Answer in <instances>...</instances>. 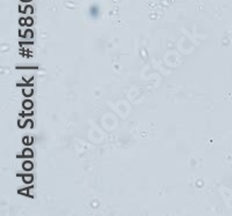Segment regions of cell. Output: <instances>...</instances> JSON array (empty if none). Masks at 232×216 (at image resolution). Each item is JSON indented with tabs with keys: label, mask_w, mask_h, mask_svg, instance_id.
Returning <instances> with one entry per match:
<instances>
[{
	"label": "cell",
	"mask_w": 232,
	"mask_h": 216,
	"mask_svg": "<svg viewBox=\"0 0 232 216\" xmlns=\"http://www.w3.org/2000/svg\"><path fill=\"white\" fill-rule=\"evenodd\" d=\"M19 127H26V121L23 120H19Z\"/></svg>",
	"instance_id": "obj_10"
},
{
	"label": "cell",
	"mask_w": 232,
	"mask_h": 216,
	"mask_svg": "<svg viewBox=\"0 0 232 216\" xmlns=\"http://www.w3.org/2000/svg\"><path fill=\"white\" fill-rule=\"evenodd\" d=\"M26 39H33V31L30 29H27L26 30V35H24Z\"/></svg>",
	"instance_id": "obj_6"
},
{
	"label": "cell",
	"mask_w": 232,
	"mask_h": 216,
	"mask_svg": "<svg viewBox=\"0 0 232 216\" xmlns=\"http://www.w3.org/2000/svg\"><path fill=\"white\" fill-rule=\"evenodd\" d=\"M26 24L29 27V25H32L33 24V19L32 17H27L26 19Z\"/></svg>",
	"instance_id": "obj_9"
},
{
	"label": "cell",
	"mask_w": 232,
	"mask_h": 216,
	"mask_svg": "<svg viewBox=\"0 0 232 216\" xmlns=\"http://www.w3.org/2000/svg\"><path fill=\"white\" fill-rule=\"evenodd\" d=\"M24 13L32 14V13H33V7H32V6H27V7L24 8Z\"/></svg>",
	"instance_id": "obj_8"
},
{
	"label": "cell",
	"mask_w": 232,
	"mask_h": 216,
	"mask_svg": "<svg viewBox=\"0 0 232 216\" xmlns=\"http://www.w3.org/2000/svg\"><path fill=\"white\" fill-rule=\"evenodd\" d=\"M19 193H20V194H24V195H28V190H21V191H19Z\"/></svg>",
	"instance_id": "obj_11"
},
{
	"label": "cell",
	"mask_w": 232,
	"mask_h": 216,
	"mask_svg": "<svg viewBox=\"0 0 232 216\" xmlns=\"http://www.w3.org/2000/svg\"><path fill=\"white\" fill-rule=\"evenodd\" d=\"M21 25H24L26 24V19H20V22H19Z\"/></svg>",
	"instance_id": "obj_12"
},
{
	"label": "cell",
	"mask_w": 232,
	"mask_h": 216,
	"mask_svg": "<svg viewBox=\"0 0 232 216\" xmlns=\"http://www.w3.org/2000/svg\"><path fill=\"white\" fill-rule=\"evenodd\" d=\"M22 168H23V170H26V171H30V170H33L34 165H33V163H32L30 161H26V162H23Z\"/></svg>",
	"instance_id": "obj_3"
},
{
	"label": "cell",
	"mask_w": 232,
	"mask_h": 216,
	"mask_svg": "<svg viewBox=\"0 0 232 216\" xmlns=\"http://www.w3.org/2000/svg\"><path fill=\"white\" fill-rule=\"evenodd\" d=\"M22 104H23V109H24V110H32L33 106H34V103H33V101H30V100L23 101Z\"/></svg>",
	"instance_id": "obj_2"
},
{
	"label": "cell",
	"mask_w": 232,
	"mask_h": 216,
	"mask_svg": "<svg viewBox=\"0 0 232 216\" xmlns=\"http://www.w3.org/2000/svg\"><path fill=\"white\" fill-rule=\"evenodd\" d=\"M33 155H34V152H33V150H32L30 148L23 149V152H22V156H23V157H26V158H32Z\"/></svg>",
	"instance_id": "obj_1"
},
{
	"label": "cell",
	"mask_w": 232,
	"mask_h": 216,
	"mask_svg": "<svg viewBox=\"0 0 232 216\" xmlns=\"http://www.w3.org/2000/svg\"><path fill=\"white\" fill-rule=\"evenodd\" d=\"M22 92H23V95L26 97H30L33 95V88L32 87H26V88H23Z\"/></svg>",
	"instance_id": "obj_4"
},
{
	"label": "cell",
	"mask_w": 232,
	"mask_h": 216,
	"mask_svg": "<svg viewBox=\"0 0 232 216\" xmlns=\"http://www.w3.org/2000/svg\"><path fill=\"white\" fill-rule=\"evenodd\" d=\"M21 1H23V3H29V1H32V0H21Z\"/></svg>",
	"instance_id": "obj_13"
},
{
	"label": "cell",
	"mask_w": 232,
	"mask_h": 216,
	"mask_svg": "<svg viewBox=\"0 0 232 216\" xmlns=\"http://www.w3.org/2000/svg\"><path fill=\"white\" fill-rule=\"evenodd\" d=\"M23 143H26V144H32V143H33V138H28V136L23 138Z\"/></svg>",
	"instance_id": "obj_7"
},
{
	"label": "cell",
	"mask_w": 232,
	"mask_h": 216,
	"mask_svg": "<svg viewBox=\"0 0 232 216\" xmlns=\"http://www.w3.org/2000/svg\"><path fill=\"white\" fill-rule=\"evenodd\" d=\"M33 176L32 175H24L23 176V181L24 183H27V184H30V183H33Z\"/></svg>",
	"instance_id": "obj_5"
}]
</instances>
